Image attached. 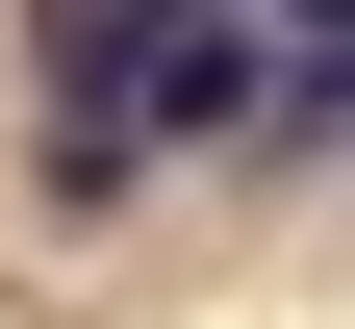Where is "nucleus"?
<instances>
[{"mask_svg":"<svg viewBox=\"0 0 355 329\" xmlns=\"http://www.w3.org/2000/svg\"><path fill=\"white\" fill-rule=\"evenodd\" d=\"M254 26H355V0H254Z\"/></svg>","mask_w":355,"mask_h":329,"instance_id":"1","label":"nucleus"}]
</instances>
